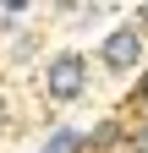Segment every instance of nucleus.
<instances>
[{
	"mask_svg": "<svg viewBox=\"0 0 148 153\" xmlns=\"http://www.w3.org/2000/svg\"><path fill=\"white\" fill-rule=\"evenodd\" d=\"M44 93H49L55 104H77L82 93H88V55L82 49H61L44 66Z\"/></svg>",
	"mask_w": 148,
	"mask_h": 153,
	"instance_id": "obj_1",
	"label": "nucleus"
},
{
	"mask_svg": "<svg viewBox=\"0 0 148 153\" xmlns=\"http://www.w3.org/2000/svg\"><path fill=\"white\" fill-rule=\"evenodd\" d=\"M137 60H143V22H121V27H110L104 44H99V66L115 71V76H126Z\"/></svg>",
	"mask_w": 148,
	"mask_h": 153,
	"instance_id": "obj_2",
	"label": "nucleus"
},
{
	"mask_svg": "<svg viewBox=\"0 0 148 153\" xmlns=\"http://www.w3.org/2000/svg\"><path fill=\"white\" fill-rule=\"evenodd\" d=\"M77 148H82V137H77V131H66V126L49 137V153H77Z\"/></svg>",
	"mask_w": 148,
	"mask_h": 153,
	"instance_id": "obj_3",
	"label": "nucleus"
},
{
	"mask_svg": "<svg viewBox=\"0 0 148 153\" xmlns=\"http://www.w3.org/2000/svg\"><path fill=\"white\" fill-rule=\"evenodd\" d=\"M126 153H148V126H143V120H137L132 137H126Z\"/></svg>",
	"mask_w": 148,
	"mask_h": 153,
	"instance_id": "obj_4",
	"label": "nucleus"
},
{
	"mask_svg": "<svg viewBox=\"0 0 148 153\" xmlns=\"http://www.w3.org/2000/svg\"><path fill=\"white\" fill-rule=\"evenodd\" d=\"M132 104H137V120L148 126V99H132Z\"/></svg>",
	"mask_w": 148,
	"mask_h": 153,
	"instance_id": "obj_5",
	"label": "nucleus"
},
{
	"mask_svg": "<svg viewBox=\"0 0 148 153\" xmlns=\"http://www.w3.org/2000/svg\"><path fill=\"white\" fill-rule=\"evenodd\" d=\"M0 6H6V11H11V16H16V11H22V6H28V0H0Z\"/></svg>",
	"mask_w": 148,
	"mask_h": 153,
	"instance_id": "obj_6",
	"label": "nucleus"
},
{
	"mask_svg": "<svg viewBox=\"0 0 148 153\" xmlns=\"http://www.w3.org/2000/svg\"><path fill=\"white\" fill-rule=\"evenodd\" d=\"M137 22H143V27H148V0H143V11H137Z\"/></svg>",
	"mask_w": 148,
	"mask_h": 153,
	"instance_id": "obj_7",
	"label": "nucleus"
},
{
	"mask_svg": "<svg viewBox=\"0 0 148 153\" xmlns=\"http://www.w3.org/2000/svg\"><path fill=\"white\" fill-rule=\"evenodd\" d=\"M0 126H6V99H0Z\"/></svg>",
	"mask_w": 148,
	"mask_h": 153,
	"instance_id": "obj_8",
	"label": "nucleus"
},
{
	"mask_svg": "<svg viewBox=\"0 0 148 153\" xmlns=\"http://www.w3.org/2000/svg\"><path fill=\"white\" fill-rule=\"evenodd\" d=\"M44 153H49V148H44Z\"/></svg>",
	"mask_w": 148,
	"mask_h": 153,
	"instance_id": "obj_9",
	"label": "nucleus"
}]
</instances>
